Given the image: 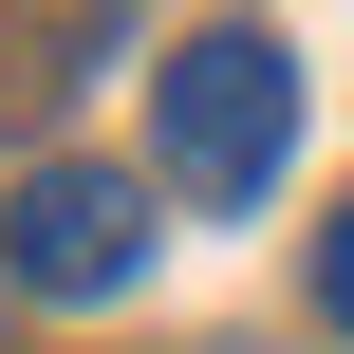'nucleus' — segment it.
Here are the masks:
<instances>
[{
    "instance_id": "obj_1",
    "label": "nucleus",
    "mask_w": 354,
    "mask_h": 354,
    "mask_svg": "<svg viewBox=\"0 0 354 354\" xmlns=\"http://www.w3.org/2000/svg\"><path fill=\"white\" fill-rule=\"evenodd\" d=\"M149 149H168L187 205H261L280 149H299V56H280V37H187V56L149 75Z\"/></svg>"
},
{
    "instance_id": "obj_2",
    "label": "nucleus",
    "mask_w": 354,
    "mask_h": 354,
    "mask_svg": "<svg viewBox=\"0 0 354 354\" xmlns=\"http://www.w3.org/2000/svg\"><path fill=\"white\" fill-rule=\"evenodd\" d=\"M0 280H19V299H131V280H149V187L93 168V149L19 168V205H0Z\"/></svg>"
},
{
    "instance_id": "obj_3",
    "label": "nucleus",
    "mask_w": 354,
    "mask_h": 354,
    "mask_svg": "<svg viewBox=\"0 0 354 354\" xmlns=\"http://www.w3.org/2000/svg\"><path fill=\"white\" fill-rule=\"evenodd\" d=\"M317 317H336V336H354V205H336V224H317Z\"/></svg>"
}]
</instances>
